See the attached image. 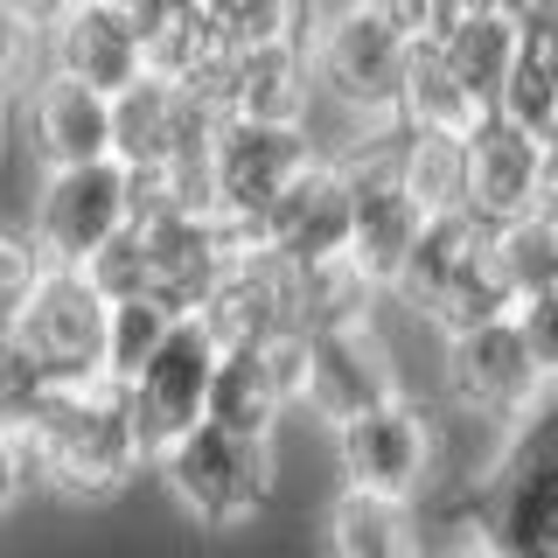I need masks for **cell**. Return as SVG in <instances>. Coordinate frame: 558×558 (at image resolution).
<instances>
[{
  "label": "cell",
  "mask_w": 558,
  "mask_h": 558,
  "mask_svg": "<svg viewBox=\"0 0 558 558\" xmlns=\"http://www.w3.org/2000/svg\"><path fill=\"white\" fill-rule=\"evenodd\" d=\"M551 258H558V223H545V217L496 223V266H502V287H510V301L551 287Z\"/></svg>",
  "instance_id": "cell-26"
},
{
  "label": "cell",
  "mask_w": 558,
  "mask_h": 558,
  "mask_svg": "<svg viewBox=\"0 0 558 558\" xmlns=\"http://www.w3.org/2000/svg\"><path fill=\"white\" fill-rule=\"evenodd\" d=\"M14 440H22V453H28V475H43L49 488L84 496V502L126 488L140 468H147L140 433H133V412H126V391L105 384V377L49 391Z\"/></svg>",
  "instance_id": "cell-1"
},
{
  "label": "cell",
  "mask_w": 558,
  "mask_h": 558,
  "mask_svg": "<svg viewBox=\"0 0 558 558\" xmlns=\"http://www.w3.org/2000/svg\"><path fill=\"white\" fill-rule=\"evenodd\" d=\"M301 405V336H272V342H238L217 349V371H209V398L203 418L244 440H272L279 412Z\"/></svg>",
  "instance_id": "cell-13"
},
{
  "label": "cell",
  "mask_w": 558,
  "mask_h": 558,
  "mask_svg": "<svg viewBox=\"0 0 558 558\" xmlns=\"http://www.w3.org/2000/svg\"><path fill=\"white\" fill-rule=\"evenodd\" d=\"M342 168H349V266H356L363 287L391 293L398 272H405V258H412V244L426 238L433 217L405 196V182L391 174L384 154L342 161Z\"/></svg>",
  "instance_id": "cell-15"
},
{
  "label": "cell",
  "mask_w": 558,
  "mask_h": 558,
  "mask_svg": "<svg viewBox=\"0 0 558 558\" xmlns=\"http://www.w3.org/2000/svg\"><path fill=\"white\" fill-rule=\"evenodd\" d=\"M537 217L558 223V126L545 133V174H537Z\"/></svg>",
  "instance_id": "cell-33"
},
{
  "label": "cell",
  "mask_w": 558,
  "mask_h": 558,
  "mask_svg": "<svg viewBox=\"0 0 558 558\" xmlns=\"http://www.w3.org/2000/svg\"><path fill=\"white\" fill-rule=\"evenodd\" d=\"M433 453H440V433L433 418L412 405V398H391V405L336 426V461L349 488H371V496H418V482L433 475Z\"/></svg>",
  "instance_id": "cell-14"
},
{
  "label": "cell",
  "mask_w": 558,
  "mask_h": 558,
  "mask_svg": "<svg viewBox=\"0 0 558 558\" xmlns=\"http://www.w3.org/2000/svg\"><path fill=\"white\" fill-rule=\"evenodd\" d=\"M43 272H49V258L35 252L28 231H0V322H14V314L28 307V293H35Z\"/></svg>",
  "instance_id": "cell-30"
},
{
  "label": "cell",
  "mask_w": 558,
  "mask_h": 558,
  "mask_svg": "<svg viewBox=\"0 0 558 558\" xmlns=\"http://www.w3.org/2000/svg\"><path fill=\"white\" fill-rule=\"evenodd\" d=\"M133 223L126 209V168L119 161H84V168H43L28 209V238L49 266H92V258Z\"/></svg>",
  "instance_id": "cell-8"
},
{
  "label": "cell",
  "mask_w": 558,
  "mask_h": 558,
  "mask_svg": "<svg viewBox=\"0 0 558 558\" xmlns=\"http://www.w3.org/2000/svg\"><path fill=\"white\" fill-rule=\"evenodd\" d=\"M433 43H440L447 70L468 84V98H475L482 112H496L502 84H510V70L523 57V14L517 8H468V14H453Z\"/></svg>",
  "instance_id": "cell-21"
},
{
  "label": "cell",
  "mask_w": 558,
  "mask_h": 558,
  "mask_svg": "<svg viewBox=\"0 0 558 558\" xmlns=\"http://www.w3.org/2000/svg\"><path fill=\"white\" fill-rule=\"evenodd\" d=\"M174 328V314L154 301V293H133V301H105V384H133L140 363L161 349V336Z\"/></svg>",
  "instance_id": "cell-25"
},
{
  "label": "cell",
  "mask_w": 558,
  "mask_h": 558,
  "mask_svg": "<svg viewBox=\"0 0 558 558\" xmlns=\"http://www.w3.org/2000/svg\"><path fill=\"white\" fill-rule=\"evenodd\" d=\"M154 468H161L168 496L209 531H231L272 502V440H244V433H223L209 418L189 426Z\"/></svg>",
  "instance_id": "cell-5"
},
{
  "label": "cell",
  "mask_w": 558,
  "mask_h": 558,
  "mask_svg": "<svg viewBox=\"0 0 558 558\" xmlns=\"http://www.w3.org/2000/svg\"><path fill=\"white\" fill-rule=\"evenodd\" d=\"M405 43H412V35L398 28L377 0H349V8L322 14V22L307 28V77H314V92L336 98L342 112L391 126Z\"/></svg>",
  "instance_id": "cell-4"
},
{
  "label": "cell",
  "mask_w": 558,
  "mask_h": 558,
  "mask_svg": "<svg viewBox=\"0 0 558 558\" xmlns=\"http://www.w3.org/2000/svg\"><path fill=\"white\" fill-rule=\"evenodd\" d=\"M510 322H517V336L523 349H531V363L545 371V384L558 391V293H523V301H510Z\"/></svg>",
  "instance_id": "cell-29"
},
{
  "label": "cell",
  "mask_w": 558,
  "mask_h": 558,
  "mask_svg": "<svg viewBox=\"0 0 558 558\" xmlns=\"http://www.w3.org/2000/svg\"><path fill=\"white\" fill-rule=\"evenodd\" d=\"M322 161V140L307 126H252V119H223L209 140V223L223 231L231 252L258 244L266 209L287 196L301 174Z\"/></svg>",
  "instance_id": "cell-3"
},
{
  "label": "cell",
  "mask_w": 558,
  "mask_h": 558,
  "mask_svg": "<svg viewBox=\"0 0 558 558\" xmlns=\"http://www.w3.org/2000/svg\"><path fill=\"white\" fill-rule=\"evenodd\" d=\"M217 336H209L203 314H174V328L161 336L147 363H140L126 391V412H133V433H140V453L161 461V453L182 440L189 426H203V398H209V371H217Z\"/></svg>",
  "instance_id": "cell-7"
},
{
  "label": "cell",
  "mask_w": 558,
  "mask_h": 558,
  "mask_svg": "<svg viewBox=\"0 0 558 558\" xmlns=\"http://www.w3.org/2000/svg\"><path fill=\"white\" fill-rule=\"evenodd\" d=\"M475 119H482V105L468 98V84L447 70L440 43H433V35H412V43H405V70H398L391 126L398 133H468Z\"/></svg>",
  "instance_id": "cell-22"
},
{
  "label": "cell",
  "mask_w": 558,
  "mask_h": 558,
  "mask_svg": "<svg viewBox=\"0 0 558 558\" xmlns=\"http://www.w3.org/2000/svg\"><path fill=\"white\" fill-rule=\"evenodd\" d=\"M22 482H28V453H22V440H14L8 426H0V510L22 496Z\"/></svg>",
  "instance_id": "cell-32"
},
{
  "label": "cell",
  "mask_w": 558,
  "mask_h": 558,
  "mask_svg": "<svg viewBox=\"0 0 558 558\" xmlns=\"http://www.w3.org/2000/svg\"><path fill=\"white\" fill-rule=\"evenodd\" d=\"M391 174L405 182V196L426 217H461L468 209V161L461 133H398V147H384Z\"/></svg>",
  "instance_id": "cell-24"
},
{
  "label": "cell",
  "mask_w": 558,
  "mask_h": 558,
  "mask_svg": "<svg viewBox=\"0 0 558 558\" xmlns=\"http://www.w3.org/2000/svg\"><path fill=\"white\" fill-rule=\"evenodd\" d=\"M133 231H140V252H147V293L168 314H203V301L217 293L223 266H231L223 231L196 209H168V217H147Z\"/></svg>",
  "instance_id": "cell-20"
},
{
  "label": "cell",
  "mask_w": 558,
  "mask_h": 558,
  "mask_svg": "<svg viewBox=\"0 0 558 558\" xmlns=\"http://www.w3.org/2000/svg\"><path fill=\"white\" fill-rule=\"evenodd\" d=\"M468 161V217L482 223H517L537 217V174H545V133L517 126L510 112H482L461 133Z\"/></svg>",
  "instance_id": "cell-17"
},
{
  "label": "cell",
  "mask_w": 558,
  "mask_h": 558,
  "mask_svg": "<svg viewBox=\"0 0 558 558\" xmlns=\"http://www.w3.org/2000/svg\"><path fill=\"white\" fill-rule=\"evenodd\" d=\"M447 558H502V551H496V545H488V537L475 531V537H461V545H453Z\"/></svg>",
  "instance_id": "cell-35"
},
{
  "label": "cell",
  "mask_w": 558,
  "mask_h": 558,
  "mask_svg": "<svg viewBox=\"0 0 558 558\" xmlns=\"http://www.w3.org/2000/svg\"><path fill=\"white\" fill-rule=\"evenodd\" d=\"M258 252L287 258L293 272H314V266H342L349 258V168L336 154H322L301 182L287 189L266 223H258Z\"/></svg>",
  "instance_id": "cell-16"
},
{
  "label": "cell",
  "mask_w": 558,
  "mask_h": 558,
  "mask_svg": "<svg viewBox=\"0 0 558 558\" xmlns=\"http://www.w3.org/2000/svg\"><path fill=\"white\" fill-rule=\"evenodd\" d=\"M84 279H92L105 301H133V293H147V252H140V231H133V223L105 244L92 266H84Z\"/></svg>",
  "instance_id": "cell-28"
},
{
  "label": "cell",
  "mask_w": 558,
  "mask_h": 558,
  "mask_svg": "<svg viewBox=\"0 0 558 558\" xmlns=\"http://www.w3.org/2000/svg\"><path fill=\"white\" fill-rule=\"evenodd\" d=\"M22 133L28 154L43 168H84V161H112V98L92 92L77 77H43L22 92Z\"/></svg>",
  "instance_id": "cell-19"
},
{
  "label": "cell",
  "mask_w": 558,
  "mask_h": 558,
  "mask_svg": "<svg viewBox=\"0 0 558 558\" xmlns=\"http://www.w3.org/2000/svg\"><path fill=\"white\" fill-rule=\"evenodd\" d=\"M217 105V119H252V126H307V35L293 43H238L203 84H189Z\"/></svg>",
  "instance_id": "cell-12"
},
{
  "label": "cell",
  "mask_w": 558,
  "mask_h": 558,
  "mask_svg": "<svg viewBox=\"0 0 558 558\" xmlns=\"http://www.w3.org/2000/svg\"><path fill=\"white\" fill-rule=\"evenodd\" d=\"M0 8H8L14 22H28L35 35H49V28L63 22V8H70V0H0Z\"/></svg>",
  "instance_id": "cell-34"
},
{
  "label": "cell",
  "mask_w": 558,
  "mask_h": 558,
  "mask_svg": "<svg viewBox=\"0 0 558 558\" xmlns=\"http://www.w3.org/2000/svg\"><path fill=\"white\" fill-rule=\"evenodd\" d=\"M391 293L440 336L488 322V314H510V287H502V266H496V223L468 217V209L461 217H433Z\"/></svg>",
  "instance_id": "cell-2"
},
{
  "label": "cell",
  "mask_w": 558,
  "mask_h": 558,
  "mask_svg": "<svg viewBox=\"0 0 558 558\" xmlns=\"http://www.w3.org/2000/svg\"><path fill=\"white\" fill-rule=\"evenodd\" d=\"M0 140H8V98H0Z\"/></svg>",
  "instance_id": "cell-36"
},
{
  "label": "cell",
  "mask_w": 558,
  "mask_h": 558,
  "mask_svg": "<svg viewBox=\"0 0 558 558\" xmlns=\"http://www.w3.org/2000/svg\"><path fill=\"white\" fill-rule=\"evenodd\" d=\"M440 342H447V391L461 398L468 412L502 418V426H523V418L545 405L551 384L531 363V349H523L510 314L468 322V328H453V336H440Z\"/></svg>",
  "instance_id": "cell-10"
},
{
  "label": "cell",
  "mask_w": 558,
  "mask_h": 558,
  "mask_svg": "<svg viewBox=\"0 0 558 558\" xmlns=\"http://www.w3.org/2000/svg\"><path fill=\"white\" fill-rule=\"evenodd\" d=\"M14 349L49 391L105 377V293L77 266H49L14 314Z\"/></svg>",
  "instance_id": "cell-6"
},
{
  "label": "cell",
  "mask_w": 558,
  "mask_h": 558,
  "mask_svg": "<svg viewBox=\"0 0 558 558\" xmlns=\"http://www.w3.org/2000/svg\"><path fill=\"white\" fill-rule=\"evenodd\" d=\"M391 398H398V363L371 322L301 336V405H314L328 426H349V418L391 405Z\"/></svg>",
  "instance_id": "cell-11"
},
{
  "label": "cell",
  "mask_w": 558,
  "mask_h": 558,
  "mask_svg": "<svg viewBox=\"0 0 558 558\" xmlns=\"http://www.w3.org/2000/svg\"><path fill=\"white\" fill-rule=\"evenodd\" d=\"M43 57L57 77H77L105 98L147 77V43H140L133 8H119V0H70L63 22L43 35Z\"/></svg>",
  "instance_id": "cell-18"
},
{
  "label": "cell",
  "mask_w": 558,
  "mask_h": 558,
  "mask_svg": "<svg viewBox=\"0 0 558 558\" xmlns=\"http://www.w3.org/2000/svg\"><path fill=\"white\" fill-rule=\"evenodd\" d=\"M551 293H558V258H551Z\"/></svg>",
  "instance_id": "cell-37"
},
{
  "label": "cell",
  "mask_w": 558,
  "mask_h": 558,
  "mask_svg": "<svg viewBox=\"0 0 558 558\" xmlns=\"http://www.w3.org/2000/svg\"><path fill=\"white\" fill-rule=\"evenodd\" d=\"M35 49H43V35H35L28 22H14V14L0 8V98H8V92H22V84H28V63H35Z\"/></svg>",
  "instance_id": "cell-31"
},
{
  "label": "cell",
  "mask_w": 558,
  "mask_h": 558,
  "mask_svg": "<svg viewBox=\"0 0 558 558\" xmlns=\"http://www.w3.org/2000/svg\"><path fill=\"white\" fill-rule=\"evenodd\" d=\"M328 558H418V523L405 496L342 488L328 502Z\"/></svg>",
  "instance_id": "cell-23"
},
{
  "label": "cell",
  "mask_w": 558,
  "mask_h": 558,
  "mask_svg": "<svg viewBox=\"0 0 558 558\" xmlns=\"http://www.w3.org/2000/svg\"><path fill=\"white\" fill-rule=\"evenodd\" d=\"M482 537L502 558H558V418H523V440L488 482Z\"/></svg>",
  "instance_id": "cell-9"
},
{
  "label": "cell",
  "mask_w": 558,
  "mask_h": 558,
  "mask_svg": "<svg viewBox=\"0 0 558 558\" xmlns=\"http://www.w3.org/2000/svg\"><path fill=\"white\" fill-rule=\"evenodd\" d=\"M209 22L223 43H293L307 35V0H209Z\"/></svg>",
  "instance_id": "cell-27"
}]
</instances>
